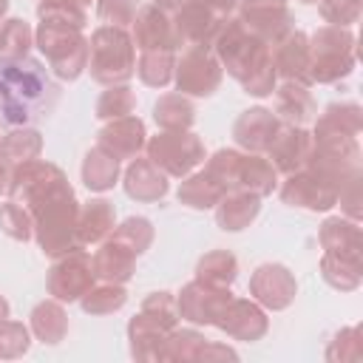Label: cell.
I'll return each instance as SVG.
<instances>
[{
  "label": "cell",
  "instance_id": "cell-1",
  "mask_svg": "<svg viewBox=\"0 0 363 363\" xmlns=\"http://www.w3.org/2000/svg\"><path fill=\"white\" fill-rule=\"evenodd\" d=\"M6 196L20 201L31 213L34 241L48 258H57L79 247L77 244L79 201L62 167L40 156L20 162L11 167V182Z\"/></svg>",
  "mask_w": 363,
  "mask_h": 363
},
{
  "label": "cell",
  "instance_id": "cell-2",
  "mask_svg": "<svg viewBox=\"0 0 363 363\" xmlns=\"http://www.w3.org/2000/svg\"><path fill=\"white\" fill-rule=\"evenodd\" d=\"M60 102V85L51 79L48 68L23 57L14 62H0V128H26L51 116Z\"/></svg>",
  "mask_w": 363,
  "mask_h": 363
},
{
  "label": "cell",
  "instance_id": "cell-3",
  "mask_svg": "<svg viewBox=\"0 0 363 363\" xmlns=\"http://www.w3.org/2000/svg\"><path fill=\"white\" fill-rule=\"evenodd\" d=\"M210 48L218 57L221 68L244 88V94L258 96V99L272 96L278 85V74H275L272 51H269L272 45H267L252 31H247L238 17H230L218 28Z\"/></svg>",
  "mask_w": 363,
  "mask_h": 363
},
{
  "label": "cell",
  "instance_id": "cell-4",
  "mask_svg": "<svg viewBox=\"0 0 363 363\" xmlns=\"http://www.w3.org/2000/svg\"><path fill=\"white\" fill-rule=\"evenodd\" d=\"M204 170L224 190H250L264 199L278 187V170L272 167V162L264 153L221 147L207 159Z\"/></svg>",
  "mask_w": 363,
  "mask_h": 363
},
{
  "label": "cell",
  "instance_id": "cell-5",
  "mask_svg": "<svg viewBox=\"0 0 363 363\" xmlns=\"http://www.w3.org/2000/svg\"><path fill=\"white\" fill-rule=\"evenodd\" d=\"M82 31L85 28H74V26H65L57 20H40V26L34 31V45L43 51V57L57 79L74 82L82 77V71H88L91 43Z\"/></svg>",
  "mask_w": 363,
  "mask_h": 363
},
{
  "label": "cell",
  "instance_id": "cell-6",
  "mask_svg": "<svg viewBox=\"0 0 363 363\" xmlns=\"http://www.w3.org/2000/svg\"><path fill=\"white\" fill-rule=\"evenodd\" d=\"M88 71L99 85H122L136 74V45L128 28L122 26H99L91 34Z\"/></svg>",
  "mask_w": 363,
  "mask_h": 363
},
{
  "label": "cell",
  "instance_id": "cell-7",
  "mask_svg": "<svg viewBox=\"0 0 363 363\" xmlns=\"http://www.w3.org/2000/svg\"><path fill=\"white\" fill-rule=\"evenodd\" d=\"M357 40L349 28L320 26L309 37V82L332 85L346 79L357 62Z\"/></svg>",
  "mask_w": 363,
  "mask_h": 363
},
{
  "label": "cell",
  "instance_id": "cell-8",
  "mask_svg": "<svg viewBox=\"0 0 363 363\" xmlns=\"http://www.w3.org/2000/svg\"><path fill=\"white\" fill-rule=\"evenodd\" d=\"M179 326V309H176V295L173 292H150L139 312L128 323V340H130V354L136 360H156V352L167 332Z\"/></svg>",
  "mask_w": 363,
  "mask_h": 363
},
{
  "label": "cell",
  "instance_id": "cell-9",
  "mask_svg": "<svg viewBox=\"0 0 363 363\" xmlns=\"http://www.w3.org/2000/svg\"><path fill=\"white\" fill-rule=\"evenodd\" d=\"M326 182H332L337 190L343 182H349L354 173H360V145L357 136L349 133H332V130H312V150L306 164Z\"/></svg>",
  "mask_w": 363,
  "mask_h": 363
},
{
  "label": "cell",
  "instance_id": "cell-10",
  "mask_svg": "<svg viewBox=\"0 0 363 363\" xmlns=\"http://www.w3.org/2000/svg\"><path fill=\"white\" fill-rule=\"evenodd\" d=\"M145 150L167 179H184L207 159L204 142L193 130H159L145 142Z\"/></svg>",
  "mask_w": 363,
  "mask_h": 363
},
{
  "label": "cell",
  "instance_id": "cell-11",
  "mask_svg": "<svg viewBox=\"0 0 363 363\" xmlns=\"http://www.w3.org/2000/svg\"><path fill=\"white\" fill-rule=\"evenodd\" d=\"M224 68L210 45H187L173 65V79L184 96H213L221 85Z\"/></svg>",
  "mask_w": 363,
  "mask_h": 363
},
{
  "label": "cell",
  "instance_id": "cell-12",
  "mask_svg": "<svg viewBox=\"0 0 363 363\" xmlns=\"http://www.w3.org/2000/svg\"><path fill=\"white\" fill-rule=\"evenodd\" d=\"M94 281L96 278H94L91 255L85 252V247H74L54 258L48 269V295L62 303H74L94 286Z\"/></svg>",
  "mask_w": 363,
  "mask_h": 363
},
{
  "label": "cell",
  "instance_id": "cell-13",
  "mask_svg": "<svg viewBox=\"0 0 363 363\" xmlns=\"http://www.w3.org/2000/svg\"><path fill=\"white\" fill-rule=\"evenodd\" d=\"M337 187L332 182H326L323 176H318L315 170L309 167H301L295 173H289L281 187H278V196L284 204L289 207H303V210H312V213H326L337 204Z\"/></svg>",
  "mask_w": 363,
  "mask_h": 363
},
{
  "label": "cell",
  "instance_id": "cell-14",
  "mask_svg": "<svg viewBox=\"0 0 363 363\" xmlns=\"http://www.w3.org/2000/svg\"><path fill=\"white\" fill-rule=\"evenodd\" d=\"M173 20V34H176V45L187 48V45H213L218 28L230 20L221 17L218 11H213L207 3L201 0H184L182 6H176L170 11Z\"/></svg>",
  "mask_w": 363,
  "mask_h": 363
},
{
  "label": "cell",
  "instance_id": "cell-15",
  "mask_svg": "<svg viewBox=\"0 0 363 363\" xmlns=\"http://www.w3.org/2000/svg\"><path fill=\"white\" fill-rule=\"evenodd\" d=\"M235 14L241 26L267 45H275L284 34H289L295 23L286 0H238Z\"/></svg>",
  "mask_w": 363,
  "mask_h": 363
},
{
  "label": "cell",
  "instance_id": "cell-16",
  "mask_svg": "<svg viewBox=\"0 0 363 363\" xmlns=\"http://www.w3.org/2000/svg\"><path fill=\"white\" fill-rule=\"evenodd\" d=\"M230 298H233L230 286H213V284L193 278L176 295V309H179L182 320H190L196 326H216V320L221 318Z\"/></svg>",
  "mask_w": 363,
  "mask_h": 363
},
{
  "label": "cell",
  "instance_id": "cell-17",
  "mask_svg": "<svg viewBox=\"0 0 363 363\" xmlns=\"http://www.w3.org/2000/svg\"><path fill=\"white\" fill-rule=\"evenodd\" d=\"M295 292H298L295 275L284 264L267 261V264L255 267V272L250 275V295L264 309H272V312L286 309L295 301Z\"/></svg>",
  "mask_w": 363,
  "mask_h": 363
},
{
  "label": "cell",
  "instance_id": "cell-18",
  "mask_svg": "<svg viewBox=\"0 0 363 363\" xmlns=\"http://www.w3.org/2000/svg\"><path fill=\"white\" fill-rule=\"evenodd\" d=\"M130 37L139 51H176V34H173V20L170 11L142 3L133 23H130Z\"/></svg>",
  "mask_w": 363,
  "mask_h": 363
},
{
  "label": "cell",
  "instance_id": "cell-19",
  "mask_svg": "<svg viewBox=\"0 0 363 363\" xmlns=\"http://www.w3.org/2000/svg\"><path fill=\"white\" fill-rule=\"evenodd\" d=\"M216 326L233 337V340H261L269 329V318L264 312L261 303H255L252 298H230V303L224 306L221 318L216 320Z\"/></svg>",
  "mask_w": 363,
  "mask_h": 363
},
{
  "label": "cell",
  "instance_id": "cell-20",
  "mask_svg": "<svg viewBox=\"0 0 363 363\" xmlns=\"http://www.w3.org/2000/svg\"><path fill=\"white\" fill-rule=\"evenodd\" d=\"M281 125L284 122L275 116V111L261 108V105L258 108H247L233 122V139L247 153H267V147L272 145V139L281 130Z\"/></svg>",
  "mask_w": 363,
  "mask_h": 363
},
{
  "label": "cell",
  "instance_id": "cell-21",
  "mask_svg": "<svg viewBox=\"0 0 363 363\" xmlns=\"http://www.w3.org/2000/svg\"><path fill=\"white\" fill-rule=\"evenodd\" d=\"M145 142H147L145 122L139 116H130V113L119 116V119H108L96 133V145L119 162L139 156L145 150Z\"/></svg>",
  "mask_w": 363,
  "mask_h": 363
},
{
  "label": "cell",
  "instance_id": "cell-22",
  "mask_svg": "<svg viewBox=\"0 0 363 363\" xmlns=\"http://www.w3.org/2000/svg\"><path fill=\"white\" fill-rule=\"evenodd\" d=\"M309 150H312V133L303 130V125H281L272 145L267 147V159L278 173L289 176L306 164Z\"/></svg>",
  "mask_w": 363,
  "mask_h": 363
},
{
  "label": "cell",
  "instance_id": "cell-23",
  "mask_svg": "<svg viewBox=\"0 0 363 363\" xmlns=\"http://www.w3.org/2000/svg\"><path fill=\"white\" fill-rule=\"evenodd\" d=\"M272 65L275 74L281 79H292V82H309V37L298 28H292L289 34H284L272 48Z\"/></svg>",
  "mask_w": 363,
  "mask_h": 363
},
{
  "label": "cell",
  "instance_id": "cell-24",
  "mask_svg": "<svg viewBox=\"0 0 363 363\" xmlns=\"http://www.w3.org/2000/svg\"><path fill=\"white\" fill-rule=\"evenodd\" d=\"M125 193L133 199V201H162L170 190V182L167 176L147 159V156H133L130 164L125 167V182H122Z\"/></svg>",
  "mask_w": 363,
  "mask_h": 363
},
{
  "label": "cell",
  "instance_id": "cell-25",
  "mask_svg": "<svg viewBox=\"0 0 363 363\" xmlns=\"http://www.w3.org/2000/svg\"><path fill=\"white\" fill-rule=\"evenodd\" d=\"M116 227V210L108 199H91L79 204L77 216V244L79 247H94L102 244Z\"/></svg>",
  "mask_w": 363,
  "mask_h": 363
},
{
  "label": "cell",
  "instance_id": "cell-26",
  "mask_svg": "<svg viewBox=\"0 0 363 363\" xmlns=\"http://www.w3.org/2000/svg\"><path fill=\"white\" fill-rule=\"evenodd\" d=\"M136 258L125 244L113 241L111 235L99 244V250L94 252L91 258V267H94V278L99 281H111V284H128L136 272Z\"/></svg>",
  "mask_w": 363,
  "mask_h": 363
},
{
  "label": "cell",
  "instance_id": "cell-27",
  "mask_svg": "<svg viewBox=\"0 0 363 363\" xmlns=\"http://www.w3.org/2000/svg\"><path fill=\"white\" fill-rule=\"evenodd\" d=\"M272 94H275V116L284 125H306L318 111L315 96L303 82L284 79L281 85H275Z\"/></svg>",
  "mask_w": 363,
  "mask_h": 363
},
{
  "label": "cell",
  "instance_id": "cell-28",
  "mask_svg": "<svg viewBox=\"0 0 363 363\" xmlns=\"http://www.w3.org/2000/svg\"><path fill=\"white\" fill-rule=\"evenodd\" d=\"M318 241H320L323 252L360 261L363 241H360V224H357L354 218L329 216V218L320 224V230H318Z\"/></svg>",
  "mask_w": 363,
  "mask_h": 363
},
{
  "label": "cell",
  "instance_id": "cell-29",
  "mask_svg": "<svg viewBox=\"0 0 363 363\" xmlns=\"http://www.w3.org/2000/svg\"><path fill=\"white\" fill-rule=\"evenodd\" d=\"M261 213V196L250 190H227L216 204V224L227 233L250 227Z\"/></svg>",
  "mask_w": 363,
  "mask_h": 363
},
{
  "label": "cell",
  "instance_id": "cell-30",
  "mask_svg": "<svg viewBox=\"0 0 363 363\" xmlns=\"http://www.w3.org/2000/svg\"><path fill=\"white\" fill-rule=\"evenodd\" d=\"M31 332L37 340L54 346L60 343L65 335H68V312L62 309V301L57 298H48V301H40L34 309H31Z\"/></svg>",
  "mask_w": 363,
  "mask_h": 363
},
{
  "label": "cell",
  "instance_id": "cell-31",
  "mask_svg": "<svg viewBox=\"0 0 363 363\" xmlns=\"http://www.w3.org/2000/svg\"><path fill=\"white\" fill-rule=\"evenodd\" d=\"M227 190L207 173V170H199V173H187L176 190V199L179 204L184 207H193V210H210L218 204V199L224 196Z\"/></svg>",
  "mask_w": 363,
  "mask_h": 363
},
{
  "label": "cell",
  "instance_id": "cell-32",
  "mask_svg": "<svg viewBox=\"0 0 363 363\" xmlns=\"http://www.w3.org/2000/svg\"><path fill=\"white\" fill-rule=\"evenodd\" d=\"M153 122L162 130H190L196 122V105L190 102V96L179 91L162 94L153 102Z\"/></svg>",
  "mask_w": 363,
  "mask_h": 363
},
{
  "label": "cell",
  "instance_id": "cell-33",
  "mask_svg": "<svg viewBox=\"0 0 363 363\" xmlns=\"http://www.w3.org/2000/svg\"><path fill=\"white\" fill-rule=\"evenodd\" d=\"M82 184L91 190V193H105L116 184L119 179V159H113L108 150H102L99 145H94L85 159H82Z\"/></svg>",
  "mask_w": 363,
  "mask_h": 363
},
{
  "label": "cell",
  "instance_id": "cell-34",
  "mask_svg": "<svg viewBox=\"0 0 363 363\" xmlns=\"http://www.w3.org/2000/svg\"><path fill=\"white\" fill-rule=\"evenodd\" d=\"M196 278L213 286H233L238 278V258L230 250H210L199 258Z\"/></svg>",
  "mask_w": 363,
  "mask_h": 363
},
{
  "label": "cell",
  "instance_id": "cell-35",
  "mask_svg": "<svg viewBox=\"0 0 363 363\" xmlns=\"http://www.w3.org/2000/svg\"><path fill=\"white\" fill-rule=\"evenodd\" d=\"M204 346H207V337L201 332L173 326L167 332V337L162 340L156 360H201Z\"/></svg>",
  "mask_w": 363,
  "mask_h": 363
},
{
  "label": "cell",
  "instance_id": "cell-36",
  "mask_svg": "<svg viewBox=\"0 0 363 363\" xmlns=\"http://www.w3.org/2000/svg\"><path fill=\"white\" fill-rule=\"evenodd\" d=\"M43 150V133L31 125L26 128H11L9 133H3L0 142V159H6L9 164H20L28 159H37Z\"/></svg>",
  "mask_w": 363,
  "mask_h": 363
},
{
  "label": "cell",
  "instance_id": "cell-37",
  "mask_svg": "<svg viewBox=\"0 0 363 363\" xmlns=\"http://www.w3.org/2000/svg\"><path fill=\"white\" fill-rule=\"evenodd\" d=\"M34 45V31L23 17L0 20V62H14L28 57Z\"/></svg>",
  "mask_w": 363,
  "mask_h": 363
},
{
  "label": "cell",
  "instance_id": "cell-38",
  "mask_svg": "<svg viewBox=\"0 0 363 363\" xmlns=\"http://www.w3.org/2000/svg\"><path fill=\"white\" fill-rule=\"evenodd\" d=\"M360 128H363V108L357 102H332L323 108V113L315 122V130H332L349 136H357Z\"/></svg>",
  "mask_w": 363,
  "mask_h": 363
},
{
  "label": "cell",
  "instance_id": "cell-39",
  "mask_svg": "<svg viewBox=\"0 0 363 363\" xmlns=\"http://www.w3.org/2000/svg\"><path fill=\"white\" fill-rule=\"evenodd\" d=\"M320 275H323V281L332 289H340V292H354L360 286V281H363L360 261L340 258V255H332V252H323V258H320Z\"/></svg>",
  "mask_w": 363,
  "mask_h": 363
},
{
  "label": "cell",
  "instance_id": "cell-40",
  "mask_svg": "<svg viewBox=\"0 0 363 363\" xmlns=\"http://www.w3.org/2000/svg\"><path fill=\"white\" fill-rule=\"evenodd\" d=\"M125 303H128V289H125V284H111V281L94 284V286L79 298V306H82V312H88V315H111V312H119Z\"/></svg>",
  "mask_w": 363,
  "mask_h": 363
},
{
  "label": "cell",
  "instance_id": "cell-41",
  "mask_svg": "<svg viewBox=\"0 0 363 363\" xmlns=\"http://www.w3.org/2000/svg\"><path fill=\"white\" fill-rule=\"evenodd\" d=\"M176 51H142L136 62V74L147 88H164L173 79Z\"/></svg>",
  "mask_w": 363,
  "mask_h": 363
},
{
  "label": "cell",
  "instance_id": "cell-42",
  "mask_svg": "<svg viewBox=\"0 0 363 363\" xmlns=\"http://www.w3.org/2000/svg\"><path fill=\"white\" fill-rule=\"evenodd\" d=\"M133 108H136V94L128 82H122V85H105L94 111H96V119L108 122V119H119V116L133 113Z\"/></svg>",
  "mask_w": 363,
  "mask_h": 363
},
{
  "label": "cell",
  "instance_id": "cell-43",
  "mask_svg": "<svg viewBox=\"0 0 363 363\" xmlns=\"http://www.w3.org/2000/svg\"><path fill=\"white\" fill-rule=\"evenodd\" d=\"M111 238L119 241V244H125L133 255H142V252L153 244V224H150V218H145V216H130V218H125L119 227H113Z\"/></svg>",
  "mask_w": 363,
  "mask_h": 363
},
{
  "label": "cell",
  "instance_id": "cell-44",
  "mask_svg": "<svg viewBox=\"0 0 363 363\" xmlns=\"http://www.w3.org/2000/svg\"><path fill=\"white\" fill-rule=\"evenodd\" d=\"M0 230L14 238V241H28L34 238V221H31V213L14 201V199H6L0 204Z\"/></svg>",
  "mask_w": 363,
  "mask_h": 363
},
{
  "label": "cell",
  "instance_id": "cell-45",
  "mask_svg": "<svg viewBox=\"0 0 363 363\" xmlns=\"http://www.w3.org/2000/svg\"><path fill=\"white\" fill-rule=\"evenodd\" d=\"M31 346V337H28V329L20 323V320H11L6 318L0 323V357L6 360H14V357H23Z\"/></svg>",
  "mask_w": 363,
  "mask_h": 363
},
{
  "label": "cell",
  "instance_id": "cell-46",
  "mask_svg": "<svg viewBox=\"0 0 363 363\" xmlns=\"http://www.w3.org/2000/svg\"><path fill=\"white\" fill-rule=\"evenodd\" d=\"M318 6H320V17L329 26H340V28L354 26L363 11V0H320Z\"/></svg>",
  "mask_w": 363,
  "mask_h": 363
},
{
  "label": "cell",
  "instance_id": "cell-47",
  "mask_svg": "<svg viewBox=\"0 0 363 363\" xmlns=\"http://www.w3.org/2000/svg\"><path fill=\"white\" fill-rule=\"evenodd\" d=\"M360 329L346 326L335 332V337L326 346V360H360Z\"/></svg>",
  "mask_w": 363,
  "mask_h": 363
},
{
  "label": "cell",
  "instance_id": "cell-48",
  "mask_svg": "<svg viewBox=\"0 0 363 363\" xmlns=\"http://www.w3.org/2000/svg\"><path fill=\"white\" fill-rule=\"evenodd\" d=\"M37 17L40 20H57V23H65V26H74V28H85L88 26V17L82 9H74L62 0H40L37 3Z\"/></svg>",
  "mask_w": 363,
  "mask_h": 363
},
{
  "label": "cell",
  "instance_id": "cell-49",
  "mask_svg": "<svg viewBox=\"0 0 363 363\" xmlns=\"http://www.w3.org/2000/svg\"><path fill=\"white\" fill-rule=\"evenodd\" d=\"M142 0H99L96 3V17L108 26H122L128 28L139 11Z\"/></svg>",
  "mask_w": 363,
  "mask_h": 363
},
{
  "label": "cell",
  "instance_id": "cell-50",
  "mask_svg": "<svg viewBox=\"0 0 363 363\" xmlns=\"http://www.w3.org/2000/svg\"><path fill=\"white\" fill-rule=\"evenodd\" d=\"M360 187H363V170L354 173L349 182H343L340 193H337V204L346 213V218L360 221Z\"/></svg>",
  "mask_w": 363,
  "mask_h": 363
},
{
  "label": "cell",
  "instance_id": "cell-51",
  "mask_svg": "<svg viewBox=\"0 0 363 363\" xmlns=\"http://www.w3.org/2000/svg\"><path fill=\"white\" fill-rule=\"evenodd\" d=\"M201 3H207L213 11H218L221 17H233L235 14V9H238V0H201Z\"/></svg>",
  "mask_w": 363,
  "mask_h": 363
},
{
  "label": "cell",
  "instance_id": "cell-52",
  "mask_svg": "<svg viewBox=\"0 0 363 363\" xmlns=\"http://www.w3.org/2000/svg\"><path fill=\"white\" fill-rule=\"evenodd\" d=\"M147 3H153V6H159V9H164V11H173V9L182 6L184 0H147Z\"/></svg>",
  "mask_w": 363,
  "mask_h": 363
},
{
  "label": "cell",
  "instance_id": "cell-53",
  "mask_svg": "<svg viewBox=\"0 0 363 363\" xmlns=\"http://www.w3.org/2000/svg\"><path fill=\"white\" fill-rule=\"evenodd\" d=\"M9 312H11V306H9V301H6L3 295H0V323H3L6 318H9Z\"/></svg>",
  "mask_w": 363,
  "mask_h": 363
},
{
  "label": "cell",
  "instance_id": "cell-54",
  "mask_svg": "<svg viewBox=\"0 0 363 363\" xmlns=\"http://www.w3.org/2000/svg\"><path fill=\"white\" fill-rule=\"evenodd\" d=\"M62 3H68V6H74V9H82V11H85L94 0H62Z\"/></svg>",
  "mask_w": 363,
  "mask_h": 363
},
{
  "label": "cell",
  "instance_id": "cell-55",
  "mask_svg": "<svg viewBox=\"0 0 363 363\" xmlns=\"http://www.w3.org/2000/svg\"><path fill=\"white\" fill-rule=\"evenodd\" d=\"M6 11H9V0H0V20H3Z\"/></svg>",
  "mask_w": 363,
  "mask_h": 363
},
{
  "label": "cell",
  "instance_id": "cell-56",
  "mask_svg": "<svg viewBox=\"0 0 363 363\" xmlns=\"http://www.w3.org/2000/svg\"><path fill=\"white\" fill-rule=\"evenodd\" d=\"M301 3H306V6H312V3H320V0H301Z\"/></svg>",
  "mask_w": 363,
  "mask_h": 363
},
{
  "label": "cell",
  "instance_id": "cell-57",
  "mask_svg": "<svg viewBox=\"0 0 363 363\" xmlns=\"http://www.w3.org/2000/svg\"><path fill=\"white\" fill-rule=\"evenodd\" d=\"M0 142H3V133H0Z\"/></svg>",
  "mask_w": 363,
  "mask_h": 363
}]
</instances>
